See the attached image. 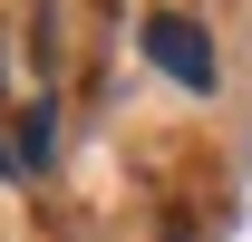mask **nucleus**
I'll list each match as a JSON object with an SVG mask.
<instances>
[{"mask_svg": "<svg viewBox=\"0 0 252 242\" xmlns=\"http://www.w3.org/2000/svg\"><path fill=\"white\" fill-rule=\"evenodd\" d=\"M146 59H156L175 88H194V97H214V88H223L214 39H204V20H185V10H156V20H146Z\"/></svg>", "mask_w": 252, "mask_h": 242, "instance_id": "1", "label": "nucleus"}, {"mask_svg": "<svg viewBox=\"0 0 252 242\" xmlns=\"http://www.w3.org/2000/svg\"><path fill=\"white\" fill-rule=\"evenodd\" d=\"M59 155V107L39 97V107H20V165H49Z\"/></svg>", "mask_w": 252, "mask_h": 242, "instance_id": "2", "label": "nucleus"}, {"mask_svg": "<svg viewBox=\"0 0 252 242\" xmlns=\"http://www.w3.org/2000/svg\"><path fill=\"white\" fill-rule=\"evenodd\" d=\"M0 175H20V146H0Z\"/></svg>", "mask_w": 252, "mask_h": 242, "instance_id": "3", "label": "nucleus"}]
</instances>
